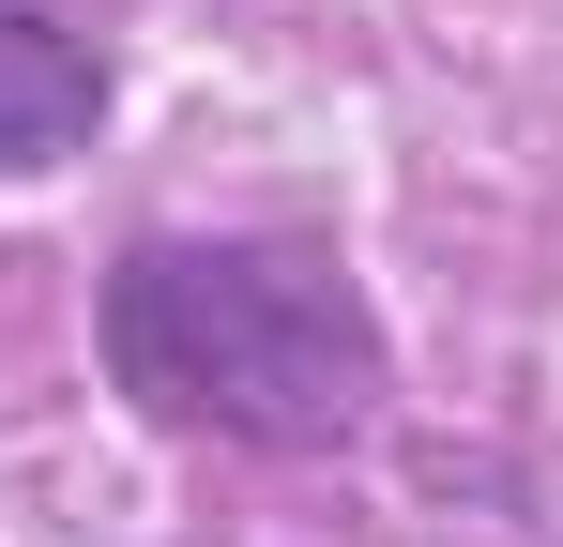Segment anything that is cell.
I'll use <instances>...</instances> for the list:
<instances>
[{
	"label": "cell",
	"instance_id": "cell-1",
	"mask_svg": "<svg viewBox=\"0 0 563 547\" xmlns=\"http://www.w3.org/2000/svg\"><path fill=\"white\" fill-rule=\"evenodd\" d=\"M107 365L153 426L335 456L380 411V320L305 244H137L107 274Z\"/></svg>",
	"mask_w": 563,
	"mask_h": 547
},
{
	"label": "cell",
	"instance_id": "cell-2",
	"mask_svg": "<svg viewBox=\"0 0 563 547\" xmlns=\"http://www.w3.org/2000/svg\"><path fill=\"white\" fill-rule=\"evenodd\" d=\"M107 122V62L62 31V15H31V0H0V182L31 168H77Z\"/></svg>",
	"mask_w": 563,
	"mask_h": 547
}]
</instances>
